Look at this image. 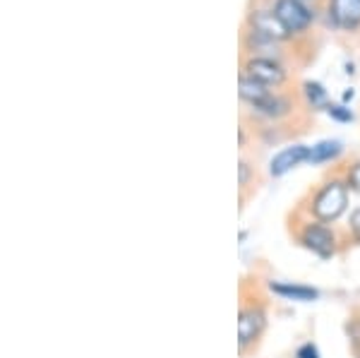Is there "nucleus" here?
<instances>
[{
  "instance_id": "5",
  "label": "nucleus",
  "mask_w": 360,
  "mask_h": 358,
  "mask_svg": "<svg viewBox=\"0 0 360 358\" xmlns=\"http://www.w3.org/2000/svg\"><path fill=\"white\" fill-rule=\"evenodd\" d=\"M245 75L250 77H255L257 82L262 84H281L283 79H286V72H283V68L274 63L271 58H250L245 63Z\"/></svg>"
},
{
  "instance_id": "6",
  "label": "nucleus",
  "mask_w": 360,
  "mask_h": 358,
  "mask_svg": "<svg viewBox=\"0 0 360 358\" xmlns=\"http://www.w3.org/2000/svg\"><path fill=\"white\" fill-rule=\"evenodd\" d=\"M310 159V147H305V144H293V147H286L283 152H278L274 159H271L269 164V173L274 178L283 176V173H288L291 169H295L298 164H303V161Z\"/></svg>"
},
{
  "instance_id": "4",
  "label": "nucleus",
  "mask_w": 360,
  "mask_h": 358,
  "mask_svg": "<svg viewBox=\"0 0 360 358\" xmlns=\"http://www.w3.org/2000/svg\"><path fill=\"white\" fill-rule=\"evenodd\" d=\"M274 15L281 20V25L286 27L288 34L305 32L312 22V13L300 3V0H276Z\"/></svg>"
},
{
  "instance_id": "13",
  "label": "nucleus",
  "mask_w": 360,
  "mask_h": 358,
  "mask_svg": "<svg viewBox=\"0 0 360 358\" xmlns=\"http://www.w3.org/2000/svg\"><path fill=\"white\" fill-rule=\"evenodd\" d=\"M305 96L315 108L317 106H329V103H327V91H324V87L317 84V82H305Z\"/></svg>"
},
{
  "instance_id": "11",
  "label": "nucleus",
  "mask_w": 360,
  "mask_h": 358,
  "mask_svg": "<svg viewBox=\"0 0 360 358\" xmlns=\"http://www.w3.org/2000/svg\"><path fill=\"white\" fill-rule=\"evenodd\" d=\"M257 113H262L264 118H281V115H286L291 111V101L283 99V96H276L271 94L269 99H264L262 103H257V106H252Z\"/></svg>"
},
{
  "instance_id": "17",
  "label": "nucleus",
  "mask_w": 360,
  "mask_h": 358,
  "mask_svg": "<svg viewBox=\"0 0 360 358\" xmlns=\"http://www.w3.org/2000/svg\"><path fill=\"white\" fill-rule=\"evenodd\" d=\"M348 231H351V236L360 243V207L358 210H353L351 219H348Z\"/></svg>"
},
{
  "instance_id": "12",
  "label": "nucleus",
  "mask_w": 360,
  "mask_h": 358,
  "mask_svg": "<svg viewBox=\"0 0 360 358\" xmlns=\"http://www.w3.org/2000/svg\"><path fill=\"white\" fill-rule=\"evenodd\" d=\"M341 152H344V147H341L339 140H324L310 149V159L307 161H312V164H324V161L336 159Z\"/></svg>"
},
{
  "instance_id": "19",
  "label": "nucleus",
  "mask_w": 360,
  "mask_h": 358,
  "mask_svg": "<svg viewBox=\"0 0 360 358\" xmlns=\"http://www.w3.org/2000/svg\"><path fill=\"white\" fill-rule=\"evenodd\" d=\"M238 181H240V188L250 186V164L248 161H240V166H238Z\"/></svg>"
},
{
  "instance_id": "3",
  "label": "nucleus",
  "mask_w": 360,
  "mask_h": 358,
  "mask_svg": "<svg viewBox=\"0 0 360 358\" xmlns=\"http://www.w3.org/2000/svg\"><path fill=\"white\" fill-rule=\"evenodd\" d=\"M298 241L303 243V248H307L310 252H315L317 257L327 260L332 257L336 252V236L334 231L322 222H315V224H305L298 234Z\"/></svg>"
},
{
  "instance_id": "7",
  "label": "nucleus",
  "mask_w": 360,
  "mask_h": 358,
  "mask_svg": "<svg viewBox=\"0 0 360 358\" xmlns=\"http://www.w3.org/2000/svg\"><path fill=\"white\" fill-rule=\"evenodd\" d=\"M336 27L356 29L360 25V0H332L329 5Z\"/></svg>"
},
{
  "instance_id": "18",
  "label": "nucleus",
  "mask_w": 360,
  "mask_h": 358,
  "mask_svg": "<svg viewBox=\"0 0 360 358\" xmlns=\"http://www.w3.org/2000/svg\"><path fill=\"white\" fill-rule=\"evenodd\" d=\"M295 356H298V358H319V351H317V346H315V344L307 342V344L300 346L298 351H295Z\"/></svg>"
},
{
  "instance_id": "1",
  "label": "nucleus",
  "mask_w": 360,
  "mask_h": 358,
  "mask_svg": "<svg viewBox=\"0 0 360 358\" xmlns=\"http://www.w3.org/2000/svg\"><path fill=\"white\" fill-rule=\"evenodd\" d=\"M348 207V186L346 181H329L315 193L310 212L317 222L334 224Z\"/></svg>"
},
{
  "instance_id": "10",
  "label": "nucleus",
  "mask_w": 360,
  "mask_h": 358,
  "mask_svg": "<svg viewBox=\"0 0 360 358\" xmlns=\"http://www.w3.org/2000/svg\"><path fill=\"white\" fill-rule=\"evenodd\" d=\"M238 94H240L243 101L252 103V106H257V103H262L264 99H269L271 91L266 89V84L257 82L255 77H250V75L243 72L240 75V82H238Z\"/></svg>"
},
{
  "instance_id": "16",
  "label": "nucleus",
  "mask_w": 360,
  "mask_h": 358,
  "mask_svg": "<svg viewBox=\"0 0 360 358\" xmlns=\"http://www.w3.org/2000/svg\"><path fill=\"white\" fill-rule=\"evenodd\" d=\"M346 186L351 190H356V193H360V161L358 164H353L351 169H348L346 173Z\"/></svg>"
},
{
  "instance_id": "9",
  "label": "nucleus",
  "mask_w": 360,
  "mask_h": 358,
  "mask_svg": "<svg viewBox=\"0 0 360 358\" xmlns=\"http://www.w3.org/2000/svg\"><path fill=\"white\" fill-rule=\"evenodd\" d=\"M271 291L278 293L281 298L286 301H317L319 298V291L317 288H310V286H303V284H291V281H271Z\"/></svg>"
},
{
  "instance_id": "15",
  "label": "nucleus",
  "mask_w": 360,
  "mask_h": 358,
  "mask_svg": "<svg viewBox=\"0 0 360 358\" xmlns=\"http://www.w3.org/2000/svg\"><path fill=\"white\" fill-rule=\"evenodd\" d=\"M348 337H351V349H353V356L360 358V320L348 325Z\"/></svg>"
},
{
  "instance_id": "8",
  "label": "nucleus",
  "mask_w": 360,
  "mask_h": 358,
  "mask_svg": "<svg viewBox=\"0 0 360 358\" xmlns=\"http://www.w3.org/2000/svg\"><path fill=\"white\" fill-rule=\"evenodd\" d=\"M250 22H252L255 32H259L262 37L271 39V41H278V39L288 37L286 27L281 25V20H278L274 13H255L252 17H250Z\"/></svg>"
},
{
  "instance_id": "2",
  "label": "nucleus",
  "mask_w": 360,
  "mask_h": 358,
  "mask_svg": "<svg viewBox=\"0 0 360 358\" xmlns=\"http://www.w3.org/2000/svg\"><path fill=\"white\" fill-rule=\"evenodd\" d=\"M266 327V313L259 303H245L240 305L238 313V349L240 354H245L250 346L259 342V337L264 334Z\"/></svg>"
},
{
  "instance_id": "14",
  "label": "nucleus",
  "mask_w": 360,
  "mask_h": 358,
  "mask_svg": "<svg viewBox=\"0 0 360 358\" xmlns=\"http://www.w3.org/2000/svg\"><path fill=\"white\" fill-rule=\"evenodd\" d=\"M327 113L332 115V118L341 120V123H351V120H353L351 108H346V106H332V103H329V106H327Z\"/></svg>"
}]
</instances>
